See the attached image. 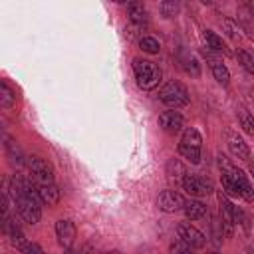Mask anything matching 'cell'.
Returning <instances> with one entry per match:
<instances>
[{
    "mask_svg": "<svg viewBox=\"0 0 254 254\" xmlns=\"http://www.w3.org/2000/svg\"><path fill=\"white\" fill-rule=\"evenodd\" d=\"M218 167H220V173H222L220 181H222L224 194L242 196L246 202H254V189H252L250 181L226 155H218Z\"/></svg>",
    "mask_w": 254,
    "mask_h": 254,
    "instance_id": "6da1fadb",
    "label": "cell"
},
{
    "mask_svg": "<svg viewBox=\"0 0 254 254\" xmlns=\"http://www.w3.org/2000/svg\"><path fill=\"white\" fill-rule=\"evenodd\" d=\"M133 71H135V79L137 85L141 89H155L161 81V69L157 64H153L151 60H133Z\"/></svg>",
    "mask_w": 254,
    "mask_h": 254,
    "instance_id": "7a4b0ae2",
    "label": "cell"
},
{
    "mask_svg": "<svg viewBox=\"0 0 254 254\" xmlns=\"http://www.w3.org/2000/svg\"><path fill=\"white\" fill-rule=\"evenodd\" d=\"M159 99L171 107V109H179V107H185L189 105V91L183 83L179 81H167L161 91H159Z\"/></svg>",
    "mask_w": 254,
    "mask_h": 254,
    "instance_id": "3957f363",
    "label": "cell"
},
{
    "mask_svg": "<svg viewBox=\"0 0 254 254\" xmlns=\"http://www.w3.org/2000/svg\"><path fill=\"white\" fill-rule=\"evenodd\" d=\"M200 145H202V137L200 133L194 129V127H189L185 129L183 137H181V143H179V153L189 159L190 163H198L200 161Z\"/></svg>",
    "mask_w": 254,
    "mask_h": 254,
    "instance_id": "277c9868",
    "label": "cell"
},
{
    "mask_svg": "<svg viewBox=\"0 0 254 254\" xmlns=\"http://www.w3.org/2000/svg\"><path fill=\"white\" fill-rule=\"evenodd\" d=\"M26 165H28V169L32 173V181L36 185H52L54 183V169L46 159L34 155V157H28Z\"/></svg>",
    "mask_w": 254,
    "mask_h": 254,
    "instance_id": "5b68a950",
    "label": "cell"
},
{
    "mask_svg": "<svg viewBox=\"0 0 254 254\" xmlns=\"http://www.w3.org/2000/svg\"><path fill=\"white\" fill-rule=\"evenodd\" d=\"M177 236L181 242H185L190 248H204V244H206V236L196 226H192L190 222H179L177 224Z\"/></svg>",
    "mask_w": 254,
    "mask_h": 254,
    "instance_id": "8992f818",
    "label": "cell"
},
{
    "mask_svg": "<svg viewBox=\"0 0 254 254\" xmlns=\"http://www.w3.org/2000/svg\"><path fill=\"white\" fill-rule=\"evenodd\" d=\"M183 189L192 196H206L212 192V183L200 175H194V173L189 175L187 173L183 177Z\"/></svg>",
    "mask_w": 254,
    "mask_h": 254,
    "instance_id": "52a82bcc",
    "label": "cell"
},
{
    "mask_svg": "<svg viewBox=\"0 0 254 254\" xmlns=\"http://www.w3.org/2000/svg\"><path fill=\"white\" fill-rule=\"evenodd\" d=\"M218 206H220V222H222L224 234L232 236V232H234V204H230V200L226 198V194L222 190L218 192Z\"/></svg>",
    "mask_w": 254,
    "mask_h": 254,
    "instance_id": "ba28073f",
    "label": "cell"
},
{
    "mask_svg": "<svg viewBox=\"0 0 254 254\" xmlns=\"http://www.w3.org/2000/svg\"><path fill=\"white\" fill-rule=\"evenodd\" d=\"M185 202H187V200H185L177 190H171V189L163 190V192L157 196V206H159L161 210H165V212L181 210V208H185Z\"/></svg>",
    "mask_w": 254,
    "mask_h": 254,
    "instance_id": "9c48e42d",
    "label": "cell"
},
{
    "mask_svg": "<svg viewBox=\"0 0 254 254\" xmlns=\"http://www.w3.org/2000/svg\"><path fill=\"white\" fill-rule=\"evenodd\" d=\"M56 236H58V242L64 246V248H71L73 240H75V226L71 220H58L56 222Z\"/></svg>",
    "mask_w": 254,
    "mask_h": 254,
    "instance_id": "30bf717a",
    "label": "cell"
},
{
    "mask_svg": "<svg viewBox=\"0 0 254 254\" xmlns=\"http://www.w3.org/2000/svg\"><path fill=\"white\" fill-rule=\"evenodd\" d=\"M226 141H228L230 153H232L236 159H242V161H248V159H250V149H248V145L244 143V139L238 137V133L228 131V133H226Z\"/></svg>",
    "mask_w": 254,
    "mask_h": 254,
    "instance_id": "8fae6325",
    "label": "cell"
},
{
    "mask_svg": "<svg viewBox=\"0 0 254 254\" xmlns=\"http://www.w3.org/2000/svg\"><path fill=\"white\" fill-rule=\"evenodd\" d=\"M159 125L167 133H177L183 127V115L179 111H175V109H169V111H165V113L159 115Z\"/></svg>",
    "mask_w": 254,
    "mask_h": 254,
    "instance_id": "7c38bea8",
    "label": "cell"
},
{
    "mask_svg": "<svg viewBox=\"0 0 254 254\" xmlns=\"http://www.w3.org/2000/svg\"><path fill=\"white\" fill-rule=\"evenodd\" d=\"M38 194H40V200L44 204H58L60 202V189L52 183V185H38Z\"/></svg>",
    "mask_w": 254,
    "mask_h": 254,
    "instance_id": "4fadbf2b",
    "label": "cell"
},
{
    "mask_svg": "<svg viewBox=\"0 0 254 254\" xmlns=\"http://www.w3.org/2000/svg\"><path fill=\"white\" fill-rule=\"evenodd\" d=\"M238 22H240L242 30L246 32V36L250 40H254V12L248 6H242L238 10Z\"/></svg>",
    "mask_w": 254,
    "mask_h": 254,
    "instance_id": "5bb4252c",
    "label": "cell"
},
{
    "mask_svg": "<svg viewBox=\"0 0 254 254\" xmlns=\"http://www.w3.org/2000/svg\"><path fill=\"white\" fill-rule=\"evenodd\" d=\"M208 62H210V69H212L214 79H216L218 83H222V85H228V81H230V71H228V67H226L218 58H208Z\"/></svg>",
    "mask_w": 254,
    "mask_h": 254,
    "instance_id": "9a60e30c",
    "label": "cell"
},
{
    "mask_svg": "<svg viewBox=\"0 0 254 254\" xmlns=\"http://www.w3.org/2000/svg\"><path fill=\"white\" fill-rule=\"evenodd\" d=\"M204 40H206V46H208L210 50H214V52H222L224 56L230 54L228 46L222 42V38H220L216 32H212V30H204Z\"/></svg>",
    "mask_w": 254,
    "mask_h": 254,
    "instance_id": "2e32d148",
    "label": "cell"
},
{
    "mask_svg": "<svg viewBox=\"0 0 254 254\" xmlns=\"http://www.w3.org/2000/svg\"><path fill=\"white\" fill-rule=\"evenodd\" d=\"M183 210H185L189 220H198V218H202L206 214V206L200 200H187Z\"/></svg>",
    "mask_w": 254,
    "mask_h": 254,
    "instance_id": "e0dca14e",
    "label": "cell"
},
{
    "mask_svg": "<svg viewBox=\"0 0 254 254\" xmlns=\"http://www.w3.org/2000/svg\"><path fill=\"white\" fill-rule=\"evenodd\" d=\"M127 14H129V18H131L133 24H143V22H147V10H145V6H143L141 2H131V4L127 6Z\"/></svg>",
    "mask_w": 254,
    "mask_h": 254,
    "instance_id": "ac0fdd59",
    "label": "cell"
},
{
    "mask_svg": "<svg viewBox=\"0 0 254 254\" xmlns=\"http://www.w3.org/2000/svg\"><path fill=\"white\" fill-rule=\"evenodd\" d=\"M236 115H238V121H240L242 129H244L248 135H254V115H252L246 107H242V105H238Z\"/></svg>",
    "mask_w": 254,
    "mask_h": 254,
    "instance_id": "d6986e66",
    "label": "cell"
},
{
    "mask_svg": "<svg viewBox=\"0 0 254 254\" xmlns=\"http://www.w3.org/2000/svg\"><path fill=\"white\" fill-rule=\"evenodd\" d=\"M14 103H16V95H14V91L10 89L8 81L2 79V81H0V105L6 107V109H10V107H14Z\"/></svg>",
    "mask_w": 254,
    "mask_h": 254,
    "instance_id": "ffe728a7",
    "label": "cell"
},
{
    "mask_svg": "<svg viewBox=\"0 0 254 254\" xmlns=\"http://www.w3.org/2000/svg\"><path fill=\"white\" fill-rule=\"evenodd\" d=\"M236 56H238V62L242 64V67L248 73H254V52H250V50H238Z\"/></svg>",
    "mask_w": 254,
    "mask_h": 254,
    "instance_id": "44dd1931",
    "label": "cell"
},
{
    "mask_svg": "<svg viewBox=\"0 0 254 254\" xmlns=\"http://www.w3.org/2000/svg\"><path fill=\"white\" fill-rule=\"evenodd\" d=\"M183 67H185V71L190 73L192 77H198V75H200V65H198V62H196L194 56H185V60H183Z\"/></svg>",
    "mask_w": 254,
    "mask_h": 254,
    "instance_id": "7402d4cb",
    "label": "cell"
},
{
    "mask_svg": "<svg viewBox=\"0 0 254 254\" xmlns=\"http://www.w3.org/2000/svg\"><path fill=\"white\" fill-rule=\"evenodd\" d=\"M139 46H141V50L143 52H147V54H159V42L155 40V38H151V36H143L141 40H139Z\"/></svg>",
    "mask_w": 254,
    "mask_h": 254,
    "instance_id": "603a6c76",
    "label": "cell"
},
{
    "mask_svg": "<svg viewBox=\"0 0 254 254\" xmlns=\"http://www.w3.org/2000/svg\"><path fill=\"white\" fill-rule=\"evenodd\" d=\"M159 10H161V14H163L165 18H173V16L179 14V2H175V0L161 2V4H159Z\"/></svg>",
    "mask_w": 254,
    "mask_h": 254,
    "instance_id": "cb8c5ba5",
    "label": "cell"
},
{
    "mask_svg": "<svg viewBox=\"0 0 254 254\" xmlns=\"http://www.w3.org/2000/svg\"><path fill=\"white\" fill-rule=\"evenodd\" d=\"M6 149H8V155H10L12 163H16V165H22V151H20V147L16 145V141H12V139H6Z\"/></svg>",
    "mask_w": 254,
    "mask_h": 254,
    "instance_id": "d4e9b609",
    "label": "cell"
},
{
    "mask_svg": "<svg viewBox=\"0 0 254 254\" xmlns=\"http://www.w3.org/2000/svg\"><path fill=\"white\" fill-rule=\"evenodd\" d=\"M167 175L171 177V179H175V177H185L187 173H185V167L181 165V161L179 159H171L169 163H167Z\"/></svg>",
    "mask_w": 254,
    "mask_h": 254,
    "instance_id": "484cf974",
    "label": "cell"
},
{
    "mask_svg": "<svg viewBox=\"0 0 254 254\" xmlns=\"http://www.w3.org/2000/svg\"><path fill=\"white\" fill-rule=\"evenodd\" d=\"M234 224L242 226L246 232L250 230V218H248V214H246L242 208H238V206H234Z\"/></svg>",
    "mask_w": 254,
    "mask_h": 254,
    "instance_id": "4316f807",
    "label": "cell"
},
{
    "mask_svg": "<svg viewBox=\"0 0 254 254\" xmlns=\"http://www.w3.org/2000/svg\"><path fill=\"white\" fill-rule=\"evenodd\" d=\"M169 252H171V254H194V252H192V248H190V246H187V244H185V242H181V240L173 242V244H171V248H169Z\"/></svg>",
    "mask_w": 254,
    "mask_h": 254,
    "instance_id": "83f0119b",
    "label": "cell"
},
{
    "mask_svg": "<svg viewBox=\"0 0 254 254\" xmlns=\"http://www.w3.org/2000/svg\"><path fill=\"white\" fill-rule=\"evenodd\" d=\"M26 254H46V252L42 250V246H40V244L32 242V244H30V248L26 250Z\"/></svg>",
    "mask_w": 254,
    "mask_h": 254,
    "instance_id": "f1b7e54d",
    "label": "cell"
},
{
    "mask_svg": "<svg viewBox=\"0 0 254 254\" xmlns=\"http://www.w3.org/2000/svg\"><path fill=\"white\" fill-rule=\"evenodd\" d=\"M65 254H81V252H75V250H71V248H67V252Z\"/></svg>",
    "mask_w": 254,
    "mask_h": 254,
    "instance_id": "f546056e",
    "label": "cell"
},
{
    "mask_svg": "<svg viewBox=\"0 0 254 254\" xmlns=\"http://www.w3.org/2000/svg\"><path fill=\"white\" fill-rule=\"evenodd\" d=\"M105 254H121L119 250H111V252H105Z\"/></svg>",
    "mask_w": 254,
    "mask_h": 254,
    "instance_id": "4dcf8cb0",
    "label": "cell"
},
{
    "mask_svg": "<svg viewBox=\"0 0 254 254\" xmlns=\"http://www.w3.org/2000/svg\"><path fill=\"white\" fill-rule=\"evenodd\" d=\"M250 173H252V177H254V165L250 163Z\"/></svg>",
    "mask_w": 254,
    "mask_h": 254,
    "instance_id": "1f68e13d",
    "label": "cell"
},
{
    "mask_svg": "<svg viewBox=\"0 0 254 254\" xmlns=\"http://www.w3.org/2000/svg\"><path fill=\"white\" fill-rule=\"evenodd\" d=\"M250 254H254V252H250Z\"/></svg>",
    "mask_w": 254,
    "mask_h": 254,
    "instance_id": "d6a6232c",
    "label": "cell"
}]
</instances>
